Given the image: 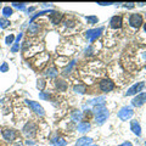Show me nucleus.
<instances>
[{
    "label": "nucleus",
    "instance_id": "1",
    "mask_svg": "<svg viewBox=\"0 0 146 146\" xmlns=\"http://www.w3.org/2000/svg\"><path fill=\"white\" fill-rule=\"evenodd\" d=\"M107 118H108V111H107V108H104L100 112L95 113V121H96V124H99V125H102L104 123L106 122Z\"/></svg>",
    "mask_w": 146,
    "mask_h": 146
},
{
    "label": "nucleus",
    "instance_id": "2",
    "mask_svg": "<svg viewBox=\"0 0 146 146\" xmlns=\"http://www.w3.org/2000/svg\"><path fill=\"white\" fill-rule=\"evenodd\" d=\"M102 31H104L102 27H100V28H96V29H89L88 32H86L85 36H86V38H88L89 42H94L95 39H98L99 36L101 35Z\"/></svg>",
    "mask_w": 146,
    "mask_h": 146
},
{
    "label": "nucleus",
    "instance_id": "3",
    "mask_svg": "<svg viewBox=\"0 0 146 146\" xmlns=\"http://www.w3.org/2000/svg\"><path fill=\"white\" fill-rule=\"evenodd\" d=\"M129 25L134 28H139V27L143 25V17L139 13H133L129 17Z\"/></svg>",
    "mask_w": 146,
    "mask_h": 146
},
{
    "label": "nucleus",
    "instance_id": "4",
    "mask_svg": "<svg viewBox=\"0 0 146 146\" xmlns=\"http://www.w3.org/2000/svg\"><path fill=\"white\" fill-rule=\"evenodd\" d=\"M133 115H134L133 110H131L130 107H128V106L121 108V111L118 112V117H119L122 121H127V119H129V118H130L131 116H133Z\"/></svg>",
    "mask_w": 146,
    "mask_h": 146
},
{
    "label": "nucleus",
    "instance_id": "5",
    "mask_svg": "<svg viewBox=\"0 0 146 146\" xmlns=\"http://www.w3.org/2000/svg\"><path fill=\"white\" fill-rule=\"evenodd\" d=\"M26 102L27 105L33 110V112H35L36 115H39V116H44V108L40 106V105L38 102H35V101H32V100H26Z\"/></svg>",
    "mask_w": 146,
    "mask_h": 146
},
{
    "label": "nucleus",
    "instance_id": "6",
    "mask_svg": "<svg viewBox=\"0 0 146 146\" xmlns=\"http://www.w3.org/2000/svg\"><path fill=\"white\" fill-rule=\"evenodd\" d=\"M146 102V93H140L131 100V105L135 107H140Z\"/></svg>",
    "mask_w": 146,
    "mask_h": 146
},
{
    "label": "nucleus",
    "instance_id": "7",
    "mask_svg": "<svg viewBox=\"0 0 146 146\" xmlns=\"http://www.w3.org/2000/svg\"><path fill=\"white\" fill-rule=\"evenodd\" d=\"M113 88H115V84L111 79H102L100 82V89H101L104 93H108L111 91Z\"/></svg>",
    "mask_w": 146,
    "mask_h": 146
},
{
    "label": "nucleus",
    "instance_id": "8",
    "mask_svg": "<svg viewBox=\"0 0 146 146\" xmlns=\"http://www.w3.org/2000/svg\"><path fill=\"white\" fill-rule=\"evenodd\" d=\"M145 88V83L144 82H140V83H136V84H134L131 88H129L128 89V91L125 93V95L127 96H130V95H134V94H136V93H140L141 90H143Z\"/></svg>",
    "mask_w": 146,
    "mask_h": 146
},
{
    "label": "nucleus",
    "instance_id": "9",
    "mask_svg": "<svg viewBox=\"0 0 146 146\" xmlns=\"http://www.w3.org/2000/svg\"><path fill=\"white\" fill-rule=\"evenodd\" d=\"M35 131H36V125L32 122L27 123V124L23 127V134L26 136H33L35 134Z\"/></svg>",
    "mask_w": 146,
    "mask_h": 146
},
{
    "label": "nucleus",
    "instance_id": "10",
    "mask_svg": "<svg viewBox=\"0 0 146 146\" xmlns=\"http://www.w3.org/2000/svg\"><path fill=\"white\" fill-rule=\"evenodd\" d=\"M110 26L115 29L121 28L122 27V17L121 16H113L111 18V21H110Z\"/></svg>",
    "mask_w": 146,
    "mask_h": 146
},
{
    "label": "nucleus",
    "instance_id": "11",
    "mask_svg": "<svg viewBox=\"0 0 146 146\" xmlns=\"http://www.w3.org/2000/svg\"><path fill=\"white\" fill-rule=\"evenodd\" d=\"M130 129H131V131L136 135V136H140L141 135V127H140V124H139V122L138 121H131L130 122Z\"/></svg>",
    "mask_w": 146,
    "mask_h": 146
},
{
    "label": "nucleus",
    "instance_id": "12",
    "mask_svg": "<svg viewBox=\"0 0 146 146\" xmlns=\"http://www.w3.org/2000/svg\"><path fill=\"white\" fill-rule=\"evenodd\" d=\"M61 18H62L61 13H58L56 11H51V12H50V21H51L54 25H58V22L61 21Z\"/></svg>",
    "mask_w": 146,
    "mask_h": 146
},
{
    "label": "nucleus",
    "instance_id": "13",
    "mask_svg": "<svg viewBox=\"0 0 146 146\" xmlns=\"http://www.w3.org/2000/svg\"><path fill=\"white\" fill-rule=\"evenodd\" d=\"M3 136L5 138V140L11 141L16 138V131L15 130H10V129H5L3 131Z\"/></svg>",
    "mask_w": 146,
    "mask_h": 146
},
{
    "label": "nucleus",
    "instance_id": "14",
    "mask_svg": "<svg viewBox=\"0 0 146 146\" xmlns=\"http://www.w3.org/2000/svg\"><path fill=\"white\" fill-rule=\"evenodd\" d=\"M93 139L91 138H88V136H83V138L78 139V141L76 143V146H85V145H89L91 144Z\"/></svg>",
    "mask_w": 146,
    "mask_h": 146
},
{
    "label": "nucleus",
    "instance_id": "15",
    "mask_svg": "<svg viewBox=\"0 0 146 146\" xmlns=\"http://www.w3.org/2000/svg\"><path fill=\"white\" fill-rule=\"evenodd\" d=\"M90 129V124L89 123H85V122H82L78 124V131L79 133H86Z\"/></svg>",
    "mask_w": 146,
    "mask_h": 146
},
{
    "label": "nucleus",
    "instance_id": "16",
    "mask_svg": "<svg viewBox=\"0 0 146 146\" xmlns=\"http://www.w3.org/2000/svg\"><path fill=\"white\" fill-rule=\"evenodd\" d=\"M105 96H99L96 99H93V100H90V101L88 104H91V105H95V106H98V105H104L105 104Z\"/></svg>",
    "mask_w": 146,
    "mask_h": 146
},
{
    "label": "nucleus",
    "instance_id": "17",
    "mask_svg": "<svg viewBox=\"0 0 146 146\" xmlns=\"http://www.w3.org/2000/svg\"><path fill=\"white\" fill-rule=\"evenodd\" d=\"M71 119L73 122H79L82 119V112H79V111H73L71 113Z\"/></svg>",
    "mask_w": 146,
    "mask_h": 146
},
{
    "label": "nucleus",
    "instance_id": "18",
    "mask_svg": "<svg viewBox=\"0 0 146 146\" xmlns=\"http://www.w3.org/2000/svg\"><path fill=\"white\" fill-rule=\"evenodd\" d=\"M74 65H76V61H72V62L70 63V66H67V67L65 68V70L62 71V74H63V76H68V74H70V73H71L72 68L74 67Z\"/></svg>",
    "mask_w": 146,
    "mask_h": 146
},
{
    "label": "nucleus",
    "instance_id": "19",
    "mask_svg": "<svg viewBox=\"0 0 146 146\" xmlns=\"http://www.w3.org/2000/svg\"><path fill=\"white\" fill-rule=\"evenodd\" d=\"M38 31H39V26L36 25V23H32V25H29V28H28L29 34H35Z\"/></svg>",
    "mask_w": 146,
    "mask_h": 146
},
{
    "label": "nucleus",
    "instance_id": "20",
    "mask_svg": "<svg viewBox=\"0 0 146 146\" xmlns=\"http://www.w3.org/2000/svg\"><path fill=\"white\" fill-rule=\"evenodd\" d=\"M45 74H46V77H49V78H54V77L57 76V71H56V68H49Z\"/></svg>",
    "mask_w": 146,
    "mask_h": 146
},
{
    "label": "nucleus",
    "instance_id": "21",
    "mask_svg": "<svg viewBox=\"0 0 146 146\" xmlns=\"http://www.w3.org/2000/svg\"><path fill=\"white\" fill-rule=\"evenodd\" d=\"M52 144L55 146H65V145H67V141L65 139H62V138H58V139H55Z\"/></svg>",
    "mask_w": 146,
    "mask_h": 146
},
{
    "label": "nucleus",
    "instance_id": "22",
    "mask_svg": "<svg viewBox=\"0 0 146 146\" xmlns=\"http://www.w3.org/2000/svg\"><path fill=\"white\" fill-rule=\"evenodd\" d=\"M56 86H57V88L60 89V90H62V91L67 89V84H66L65 80H57V82H56Z\"/></svg>",
    "mask_w": 146,
    "mask_h": 146
},
{
    "label": "nucleus",
    "instance_id": "23",
    "mask_svg": "<svg viewBox=\"0 0 146 146\" xmlns=\"http://www.w3.org/2000/svg\"><path fill=\"white\" fill-rule=\"evenodd\" d=\"M3 15L5 16V17H10L12 15V9L10 6H6V7H4L3 9Z\"/></svg>",
    "mask_w": 146,
    "mask_h": 146
},
{
    "label": "nucleus",
    "instance_id": "24",
    "mask_svg": "<svg viewBox=\"0 0 146 146\" xmlns=\"http://www.w3.org/2000/svg\"><path fill=\"white\" fill-rule=\"evenodd\" d=\"M74 93H77V94H84L85 93V85H76L74 86Z\"/></svg>",
    "mask_w": 146,
    "mask_h": 146
},
{
    "label": "nucleus",
    "instance_id": "25",
    "mask_svg": "<svg viewBox=\"0 0 146 146\" xmlns=\"http://www.w3.org/2000/svg\"><path fill=\"white\" fill-rule=\"evenodd\" d=\"M85 18H86V21H88V22H89V23H91V25L96 23V22L99 21V18H98L96 16H86Z\"/></svg>",
    "mask_w": 146,
    "mask_h": 146
},
{
    "label": "nucleus",
    "instance_id": "26",
    "mask_svg": "<svg viewBox=\"0 0 146 146\" xmlns=\"http://www.w3.org/2000/svg\"><path fill=\"white\" fill-rule=\"evenodd\" d=\"M10 25V22H9L7 20H4V18H0V27L1 28H6V27Z\"/></svg>",
    "mask_w": 146,
    "mask_h": 146
},
{
    "label": "nucleus",
    "instance_id": "27",
    "mask_svg": "<svg viewBox=\"0 0 146 146\" xmlns=\"http://www.w3.org/2000/svg\"><path fill=\"white\" fill-rule=\"evenodd\" d=\"M13 40H15V36H13V34H10L9 36H6V39H5V42L7 45H11L13 43Z\"/></svg>",
    "mask_w": 146,
    "mask_h": 146
},
{
    "label": "nucleus",
    "instance_id": "28",
    "mask_svg": "<svg viewBox=\"0 0 146 146\" xmlns=\"http://www.w3.org/2000/svg\"><path fill=\"white\" fill-rule=\"evenodd\" d=\"M36 86H38V89L43 90V89L45 88V82H44L43 79H39V80H38V84H36Z\"/></svg>",
    "mask_w": 146,
    "mask_h": 146
},
{
    "label": "nucleus",
    "instance_id": "29",
    "mask_svg": "<svg viewBox=\"0 0 146 146\" xmlns=\"http://www.w3.org/2000/svg\"><path fill=\"white\" fill-rule=\"evenodd\" d=\"M12 5L15 6V7H17V9H20V10H25V9H26L25 4H18V3H13Z\"/></svg>",
    "mask_w": 146,
    "mask_h": 146
},
{
    "label": "nucleus",
    "instance_id": "30",
    "mask_svg": "<svg viewBox=\"0 0 146 146\" xmlns=\"http://www.w3.org/2000/svg\"><path fill=\"white\" fill-rule=\"evenodd\" d=\"M39 98H40V99H44V100H49L50 95H49V94H44V93H40V94H39Z\"/></svg>",
    "mask_w": 146,
    "mask_h": 146
},
{
    "label": "nucleus",
    "instance_id": "31",
    "mask_svg": "<svg viewBox=\"0 0 146 146\" xmlns=\"http://www.w3.org/2000/svg\"><path fill=\"white\" fill-rule=\"evenodd\" d=\"M9 70V66H7V63H3V66L0 67V72H6Z\"/></svg>",
    "mask_w": 146,
    "mask_h": 146
},
{
    "label": "nucleus",
    "instance_id": "32",
    "mask_svg": "<svg viewBox=\"0 0 146 146\" xmlns=\"http://www.w3.org/2000/svg\"><path fill=\"white\" fill-rule=\"evenodd\" d=\"M134 5H135V4H133V3H128V4H124V7H127V9H133Z\"/></svg>",
    "mask_w": 146,
    "mask_h": 146
},
{
    "label": "nucleus",
    "instance_id": "33",
    "mask_svg": "<svg viewBox=\"0 0 146 146\" xmlns=\"http://www.w3.org/2000/svg\"><path fill=\"white\" fill-rule=\"evenodd\" d=\"M17 50H18V44L15 43V45H13V48H12V52H16Z\"/></svg>",
    "mask_w": 146,
    "mask_h": 146
},
{
    "label": "nucleus",
    "instance_id": "34",
    "mask_svg": "<svg viewBox=\"0 0 146 146\" xmlns=\"http://www.w3.org/2000/svg\"><path fill=\"white\" fill-rule=\"evenodd\" d=\"M98 5H102V6H106V5H112V3H98Z\"/></svg>",
    "mask_w": 146,
    "mask_h": 146
},
{
    "label": "nucleus",
    "instance_id": "35",
    "mask_svg": "<svg viewBox=\"0 0 146 146\" xmlns=\"http://www.w3.org/2000/svg\"><path fill=\"white\" fill-rule=\"evenodd\" d=\"M21 38H22V33H20V34H18V36H17V39H16V44H18V43H20V40H21Z\"/></svg>",
    "mask_w": 146,
    "mask_h": 146
},
{
    "label": "nucleus",
    "instance_id": "36",
    "mask_svg": "<svg viewBox=\"0 0 146 146\" xmlns=\"http://www.w3.org/2000/svg\"><path fill=\"white\" fill-rule=\"evenodd\" d=\"M119 146H131V144L129 143V141H127V143H124V144H122V145H119Z\"/></svg>",
    "mask_w": 146,
    "mask_h": 146
},
{
    "label": "nucleus",
    "instance_id": "37",
    "mask_svg": "<svg viewBox=\"0 0 146 146\" xmlns=\"http://www.w3.org/2000/svg\"><path fill=\"white\" fill-rule=\"evenodd\" d=\"M26 144H27V145H33L34 141H29V140H28V141H26Z\"/></svg>",
    "mask_w": 146,
    "mask_h": 146
},
{
    "label": "nucleus",
    "instance_id": "38",
    "mask_svg": "<svg viewBox=\"0 0 146 146\" xmlns=\"http://www.w3.org/2000/svg\"><path fill=\"white\" fill-rule=\"evenodd\" d=\"M144 31H145V32H146V23H145V25H144Z\"/></svg>",
    "mask_w": 146,
    "mask_h": 146
},
{
    "label": "nucleus",
    "instance_id": "39",
    "mask_svg": "<svg viewBox=\"0 0 146 146\" xmlns=\"http://www.w3.org/2000/svg\"><path fill=\"white\" fill-rule=\"evenodd\" d=\"M144 56H145V57H146V52H145V55H144Z\"/></svg>",
    "mask_w": 146,
    "mask_h": 146
},
{
    "label": "nucleus",
    "instance_id": "40",
    "mask_svg": "<svg viewBox=\"0 0 146 146\" xmlns=\"http://www.w3.org/2000/svg\"><path fill=\"white\" fill-rule=\"evenodd\" d=\"M91 146H98V145H91Z\"/></svg>",
    "mask_w": 146,
    "mask_h": 146
},
{
    "label": "nucleus",
    "instance_id": "41",
    "mask_svg": "<svg viewBox=\"0 0 146 146\" xmlns=\"http://www.w3.org/2000/svg\"><path fill=\"white\" fill-rule=\"evenodd\" d=\"M145 145H146V141H145Z\"/></svg>",
    "mask_w": 146,
    "mask_h": 146
}]
</instances>
